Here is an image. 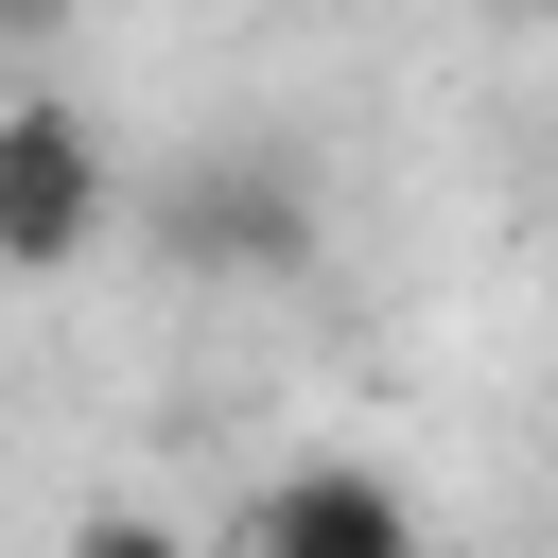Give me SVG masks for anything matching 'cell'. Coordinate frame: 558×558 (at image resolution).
<instances>
[{
    "label": "cell",
    "instance_id": "5",
    "mask_svg": "<svg viewBox=\"0 0 558 558\" xmlns=\"http://www.w3.org/2000/svg\"><path fill=\"white\" fill-rule=\"evenodd\" d=\"M0 17H17V35H52V0H0Z\"/></svg>",
    "mask_w": 558,
    "mask_h": 558
},
{
    "label": "cell",
    "instance_id": "4",
    "mask_svg": "<svg viewBox=\"0 0 558 558\" xmlns=\"http://www.w3.org/2000/svg\"><path fill=\"white\" fill-rule=\"evenodd\" d=\"M87 558H174V523H87Z\"/></svg>",
    "mask_w": 558,
    "mask_h": 558
},
{
    "label": "cell",
    "instance_id": "6",
    "mask_svg": "<svg viewBox=\"0 0 558 558\" xmlns=\"http://www.w3.org/2000/svg\"><path fill=\"white\" fill-rule=\"evenodd\" d=\"M523 17H558V0H523Z\"/></svg>",
    "mask_w": 558,
    "mask_h": 558
},
{
    "label": "cell",
    "instance_id": "3",
    "mask_svg": "<svg viewBox=\"0 0 558 558\" xmlns=\"http://www.w3.org/2000/svg\"><path fill=\"white\" fill-rule=\"evenodd\" d=\"M227 558H418V506H401V471H366V453H296V471L244 488Z\"/></svg>",
    "mask_w": 558,
    "mask_h": 558
},
{
    "label": "cell",
    "instance_id": "2",
    "mask_svg": "<svg viewBox=\"0 0 558 558\" xmlns=\"http://www.w3.org/2000/svg\"><path fill=\"white\" fill-rule=\"evenodd\" d=\"M122 209H140V192H122L105 122H87L70 87H17V105H0V262H17V279H70Z\"/></svg>",
    "mask_w": 558,
    "mask_h": 558
},
{
    "label": "cell",
    "instance_id": "1",
    "mask_svg": "<svg viewBox=\"0 0 558 558\" xmlns=\"http://www.w3.org/2000/svg\"><path fill=\"white\" fill-rule=\"evenodd\" d=\"M140 244L192 262V279H296L314 262V174L279 140H192L140 174Z\"/></svg>",
    "mask_w": 558,
    "mask_h": 558
}]
</instances>
